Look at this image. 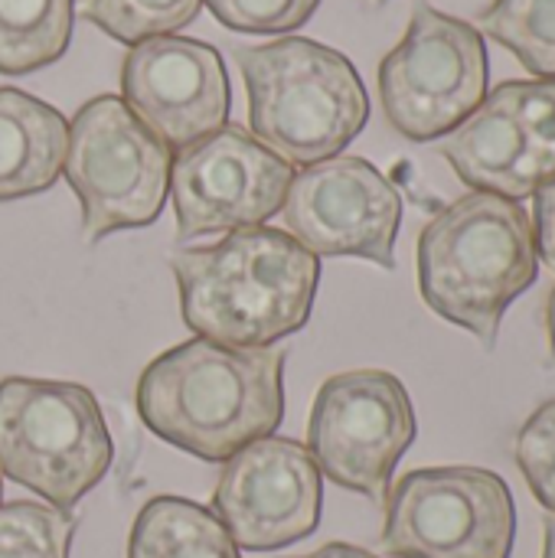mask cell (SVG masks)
<instances>
[{
  "mask_svg": "<svg viewBox=\"0 0 555 558\" xmlns=\"http://www.w3.org/2000/svg\"><path fill=\"white\" fill-rule=\"evenodd\" d=\"M533 235H536V255L555 271V180L533 193Z\"/></svg>",
  "mask_w": 555,
  "mask_h": 558,
  "instance_id": "cell-23",
  "label": "cell"
},
{
  "mask_svg": "<svg viewBox=\"0 0 555 558\" xmlns=\"http://www.w3.org/2000/svg\"><path fill=\"white\" fill-rule=\"evenodd\" d=\"M173 150L118 95L85 101L69 124L62 173L82 206V239L150 226L170 193Z\"/></svg>",
  "mask_w": 555,
  "mask_h": 558,
  "instance_id": "cell-6",
  "label": "cell"
},
{
  "mask_svg": "<svg viewBox=\"0 0 555 558\" xmlns=\"http://www.w3.org/2000/svg\"><path fill=\"white\" fill-rule=\"evenodd\" d=\"M415 432V409L402 379L383 369H353L330 376L317 389L307 451L337 487L386 504Z\"/></svg>",
  "mask_w": 555,
  "mask_h": 558,
  "instance_id": "cell-9",
  "label": "cell"
},
{
  "mask_svg": "<svg viewBox=\"0 0 555 558\" xmlns=\"http://www.w3.org/2000/svg\"><path fill=\"white\" fill-rule=\"evenodd\" d=\"M291 558H379V556H373L370 549L350 546V543H327V546H321L317 553H307V556H291Z\"/></svg>",
  "mask_w": 555,
  "mask_h": 558,
  "instance_id": "cell-24",
  "label": "cell"
},
{
  "mask_svg": "<svg viewBox=\"0 0 555 558\" xmlns=\"http://www.w3.org/2000/svg\"><path fill=\"white\" fill-rule=\"evenodd\" d=\"M213 16L236 33H294L321 0H203Z\"/></svg>",
  "mask_w": 555,
  "mask_h": 558,
  "instance_id": "cell-22",
  "label": "cell"
},
{
  "mask_svg": "<svg viewBox=\"0 0 555 558\" xmlns=\"http://www.w3.org/2000/svg\"><path fill=\"white\" fill-rule=\"evenodd\" d=\"M288 347L236 350L193 337L137 379L141 422L177 451L226 464L245 445L278 432L285 418Z\"/></svg>",
  "mask_w": 555,
  "mask_h": 558,
  "instance_id": "cell-1",
  "label": "cell"
},
{
  "mask_svg": "<svg viewBox=\"0 0 555 558\" xmlns=\"http://www.w3.org/2000/svg\"><path fill=\"white\" fill-rule=\"evenodd\" d=\"M294 167L239 124H222L173 154L170 196L177 235L200 239L265 226L281 213Z\"/></svg>",
  "mask_w": 555,
  "mask_h": 558,
  "instance_id": "cell-10",
  "label": "cell"
},
{
  "mask_svg": "<svg viewBox=\"0 0 555 558\" xmlns=\"http://www.w3.org/2000/svg\"><path fill=\"white\" fill-rule=\"evenodd\" d=\"M324 474L307 445L258 438L222 464L213 513L245 553H275L321 526Z\"/></svg>",
  "mask_w": 555,
  "mask_h": 558,
  "instance_id": "cell-12",
  "label": "cell"
},
{
  "mask_svg": "<svg viewBox=\"0 0 555 558\" xmlns=\"http://www.w3.org/2000/svg\"><path fill=\"white\" fill-rule=\"evenodd\" d=\"M514 458L540 507H546L555 517V399L543 402L523 422L514 445Z\"/></svg>",
  "mask_w": 555,
  "mask_h": 558,
  "instance_id": "cell-21",
  "label": "cell"
},
{
  "mask_svg": "<svg viewBox=\"0 0 555 558\" xmlns=\"http://www.w3.org/2000/svg\"><path fill=\"white\" fill-rule=\"evenodd\" d=\"M121 101L173 154L219 131L229 118V75L216 46L154 36L121 62Z\"/></svg>",
  "mask_w": 555,
  "mask_h": 558,
  "instance_id": "cell-13",
  "label": "cell"
},
{
  "mask_svg": "<svg viewBox=\"0 0 555 558\" xmlns=\"http://www.w3.org/2000/svg\"><path fill=\"white\" fill-rule=\"evenodd\" d=\"M203 0H82L88 23L118 43L137 46L154 36H170L196 20Z\"/></svg>",
  "mask_w": 555,
  "mask_h": 558,
  "instance_id": "cell-19",
  "label": "cell"
},
{
  "mask_svg": "<svg viewBox=\"0 0 555 558\" xmlns=\"http://www.w3.org/2000/svg\"><path fill=\"white\" fill-rule=\"evenodd\" d=\"M75 0H0V75H26L62 59Z\"/></svg>",
  "mask_w": 555,
  "mask_h": 558,
  "instance_id": "cell-17",
  "label": "cell"
},
{
  "mask_svg": "<svg viewBox=\"0 0 555 558\" xmlns=\"http://www.w3.org/2000/svg\"><path fill=\"white\" fill-rule=\"evenodd\" d=\"M540 275L533 219L517 199L468 193L419 235L422 301L448 324L497 347L500 320Z\"/></svg>",
  "mask_w": 555,
  "mask_h": 558,
  "instance_id": "cell-3",
  "label": "cell"
},
{
  "mask_svg": "<svg viewBox=\"0 0 555 558\" xmlns=\"http://www.w3.org/2000/svg\"><path fill=\"white\" fill-rule=\"evenodd\" d=\"M114 461V441L92 389L10 376L0 383V474L72 513Z\"/></svg>",
  "mask_w": 555,
  "mask_h": 558,
  "instance_id": "cell-5",
  "label": "cell"
},
{
  "mask_svg": "<svg viewBox=\"0 0 555 558\" xmlns=\"http://www.w3.org/2000/svg\"><path fill=\"white\" fill-rule=\"evenodd\" d=\"M442 157L474 193H494L520 203L540 190L530 128L507 82L497 85L478 105V111L448 134V141L442 144Z\"/></svg>",
  "mask_w": 555,
  "mask_h": 558,
  "instance_id": "cell-14",
  "label": "cell"
},
{
  "mask_svg": "<svg viewBox=\"0 0 555 558\" xmlns=\"http://www.w3.org/2000/svg\"><path fill=\"white\" fill-rule=\"evenodd\" d=\"M517 504L507 481L484 468H419L386 497L389 558H510Z\"/></svg>",
  "mask_w": 555,
  "mask_h": 558,
  "instance_id": "cell-8",
  "label": "cell"
},
{
  "mask_svg": "<svg viewBox=\"0 0 555 558\" xmlns=\"http://www.w3.org/2000/svg\"><path fill=\"white\" fill-rule=\"evenodd\" d=\"M183 324L236 350L278 347L314 311L321 258L272 226L236 229L209 248L170 258Z\"/></svg>",
  "mask_w": 555,
  "mask_h": 558,
  "instance_id": "cell-2",
  "label": "cell"
},
{
  "mask_svg": "<svg viewBox=\"0 0 555 558\" xmlns=\"http://www.w3.org/2000/svg\"><path fill=\"white\" fill-rule=\"evenodd\" d=\"M481 29L536 78H555V0H494L481 13Z\"/></svg>",
  "mask_w": 555,
  "mask_h": 558,
  "instance_id": "cell-18",
  "label": "cell"
},
{
  "mask_svg": "<svg viewBox=\"0 0 555 558\" xmlns=\"http://www.w3.org/2000/svg\"><path fill=\"white\" fill-rule=\"evenodd\" d=\"M75 517L46 504L0 507V558H69Z\"/></svg>",
  "mask_w": 555,
  "mask_h": 558,
  "instance_id": "cell-20",
  "label": "cell"
},
{
  "mask_svg": "<svg viewBox=\"0 0 555 558\" xmlns=\"http://www.w3.org/2000/svg\"><path fill=\"white\" fill-rule=\"evenodd\" d=\"M546 333H550V363L555 366V288L546 301Z\"/></svg>",
  "mask_w": 555,
  "mask_h": 558,
  "instance_id": "cell-25",
  "label": "cell"
},
{
  "mask_svg": "<svg viewBox=\"0 0 555 558\" xmlns=\"http://www.w3.org/2000/svg\"><path fill=\"white\" fill-rule=\"evenodd\" d=\"M484 33L419 0L406 36L379 62V98L389 124L409 141H438L487 98Z\"/></svg>",
  "mask_w": 555,
  "mask_h": 558,
  "instance_id": "cell-7",
  "label": "cell"
},
{
  "mask_svg": "<svg viewBox=\"0 0 555 558\" xmlns=\"http://www.w3.org/2000/svg\"><path fill=\"white\" fill-rule=\"evenodd\" d=\"M249 92V134L291 167L340 157L370 121L357 65L314 39L285 36L239 49Z\"/></svg>",
  "mask_w": 555,
  "mask_h": 558,
  "instance_id": "cell-4",
  "label": "cell"
},
{
  "mask_svg": "<svg viewBox=\"0 0 555 558\" xmlns=\"http://www.w3.org/2000/svg\"><path fill=\"white\" fill-rule=\"evenodd\" d=\"M65 118L20 88H0V203L46 193L65 163Z\"/></svg>",
  "mask_w": 555,
  "mask_h": 558,
  "instance_id": "cell-15",
  "label": "cell"
},
{
  "mask_svg": "<svg viewBox=\"0 0 555 558\" xmlns=\"http://www.w3.org/2000/svg\"><path fill=\"white\" fill-rule=\"evenodd\" d=\"M543 558H555V517L546 520V546H543Z\"/></svg>",
  "mask_w": 555,
  "mask_h": 558,
  "instance_id": "cell-26",
  "label": "cell"
},
{
  "mask_svg": "<svg viewBox=\"0 0 555 558\" xmlns=\"http://www.w3.org/2000/svg\"><path fill=\"white\" fill-rule=\"evenodd\" d=\"M281 216L291 239L317 258H366L386 271L396 268L402 196L363 157H330L294 173Z\"/></svg>",
  "mask_w": 555,
  "mask_h": 558,
  "instance_id": "cell-11",
  "label": "cell"
},
{
  "mask_svg": "<svg viewBox=\"0 0 555 558\" xmlns=\"http://www.w3.org/2000/svg\"><path fill=\"white\" fill-rule=\"evenodd\" d=\"M373 3H386V0H373Z\"/></svg>",
  "mask_w": 555,
  "mask_h": 558,
  "instance_id": "cell-27",
  "label": "cell"
},
{
  "mask_svg": "<svg viewBox=\"0 0 555 558\" xmlns=\"http://www.w3.org/2000/svg\"><path fill=\"white\" fill-rule=\"evenodd\" d=\"M128 558H242L219 517L183 497H154L134 517Z\"/></svg>",
  "mask_w": 555,
  "mask_h": 558,
  "instance_id": "cell-16",
  "label": "cell"
}]
</instances>
